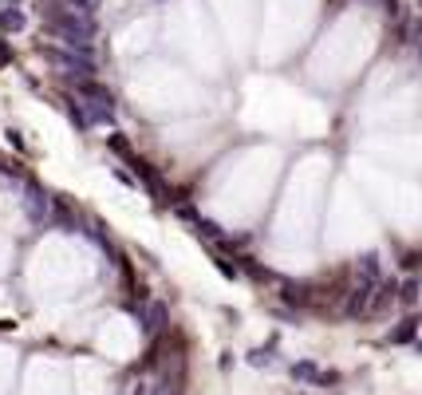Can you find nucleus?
Listing matches in <instances>:
<instances>
[{
  "label": "nucleus",
  "mask_w": 422,
  "mask_h": 395,
  "mask_svg": "<svg viewBox=\"0 0 422 395\" xmlns=\"http://www.w3.org/2000/svg\"><path fill=\"white\" fill-rule=\"evenodd\" d=\"M8 60H13V51H8L4 44H0V63H8Z\"/></svg>",
  "instance_id": "nucleus-21"
},
{
  "label": "nucleus",
  "mask_w": 422,
  "mask_h": 395,
  "mask_svg": "<svg viewBox=\"0 0 422 395\" xmlns=\"http://www.w3.org/2000/svg\"><path fill=\"white\" fill-rule=\"evenodd\" d=\"M48 32H51V36H60L72 51H91L95 20L83 16V13H72V8H67V13H56V8H51V13H48Z\"/></svg>",
  "instance_id": "nucleus-1"
},
{
  "label": "nucleus",
  "mask_w": 422,
  "mask_h": 395,
  "mask_svg": "<svg viewBox=\"0 0 422 395\" xmlns=\"http://www.w3.org/2000/svg\"><path fill=\"white\" fill-rule=\"evenodd\" d=\"M63 103H67V119H72L79 131H87V115H83V107H79V103H72V99H63Z\"/></svg>",
  "instance_id": "nucleus-12"
},
{
  "label": "nucleus",
  "mask_w": 422,
  "mask_h": 395,
  "mask_svg": "<svg viewBox=\"0 0 422 395\" xmlns=\"http://www.w3.org/2000/svg\"><path fill=\"white\" fill-rule=\"evenodd\" d=\"M75 91H79L87 103H107V107H115V95H111L103 83H95V79H79V83H75Z\"/></svg>",
  "instance_id": "nucleus-6"
},
{
  "label": "nucleus",
  "mask_w": 422,
  "mask_h": 395,
  "mask_svg": "<svg viewBox=\"0 0 422 395\" xmlns=\"http://www.w3.org/2000/svg\"><path fill=\"white\" fill-rule=\"evenodd\" d=\"M107 143H111V150H115V154H122V159H127V162L134 159V154H131V143H127V138H122V135H111Z\"/></svg>",
  "instance_id": "nucleus-13"
},
{
  "label": "nucleus",
  "mask_w": 422,
  "mask_h": 395,
  "mask_svg": "<svg viewBox=\"0 0 422 395\" xmlns=\"http://www.w3.org/2000/svg\"><path fill=\"white\" fill-rule=\"evenodd\" d=\"M419 316H410V321H403L398 328H391V344H410L414 336H419Z\"/></svg>",
  "instance_id": "nucleus-7"
},
{
  "label": "nucleus",
  "mask_w": 422,
  "mask_h": 395,
  "mask_svg": "<svg viewBox=\"0 0 422 395\" xmlns=\"http://www.w3.org/2000/svg\"><path fill=\"white\" fill-rule=\"evenodd\" d=\"M355 273H359V281H379V253H363L355 261Z\"/></svg>",
  "instance_id": "nucleus-8"
},
{
  "label": "nucleus",
  "mask_w": 422,
  "mask_h": 395,
  "mask_svg": "<svg viewBox=\"0 0 422 395\" xmlns=\"http://www.w3.org/2000/svg\"><path fill=\"white\" fill-rule=\"evenodd\" d=\"M83 115H87V127H95V123H111V119H115V107H107V103H87Z\"/></svg>",
  "instance_id": "nucleus-9"
},
{
  "label": "nucleus",
  "mask_w": 422,
  "mask_h": 395,
  "mask_svg": "<svg viewBox=\"0 0 422 395\" xmlns=\"http://www.w3.org/2000/svg\"><path fill=\"white\" fill-rule=\"evenodd\" d=\"M419 296H422V284L414 281V277H407V281L398 284V300H403L407 309H410V305H414V300H419Z\"/></svg>",
  "instance_id": "nucleus-11"
},
{
  "label": "nucleus",
  "mask_w": 422,
  "mask_h": 395,
  "mask_svg": "<svg viewBox=\"0 0 422 395\" xmlns=\"http://www.w3.org/2000/svg\"><path fill=\"white\" fill-rule=\"evenodd\" d=\"M166 324H170V309L162 300H150L146 312H143V328L146 332H166Z\"/></svg>",
  "instance_id": "nucleus-4"
},
{
  "label": "nucleus",
  "mask_w": 422,
  "mask_h": 395,
  "mask_svg": "<svg viewBox=\"0 0 422 395\" xmlns=\"http://www.w3.org/2000/svg\"><path fill=\"white\" fill-rule=\"evenodd\" d=\"M379 281H359L355 289L348 293V300H343V316H363L367 312V305H371V293Z\"/></svg>",
  "instance_id": "nucleus-3"
},
{
  "label": "nucleus",
  "mask_w": 422,
  "mask_h": 395,
  "mask_svg": "<svg viewBox=\"0 0 422 395\" xmlns=\"http://www.w3.org/2000/svg\"><path fill=\"white\" fill-rule=\"evenodd\" d=\"M292 376H296V380H316L320 371H316V364H296V368H292Z\"/></svg>",
  "instance_id": "nucleus-16"
},
{
  "label": "nucleus",
  "mask_w": 422,
  "mask_h": 395,
  "mask_svg": "<svg viewBox=\"0 0 422 395\" xmlns=\"http://www.w3.org/2000/svg\"><path fill=\"white\" fill-rule=\"evenodd\" d=\"M419 60H422V40H419Z\"/></svg>",
  "instance_id": "nucleus-22"
},
{
  "label": "nucleus",
  "mask_w": 422,
  "mask_h": 395,
  "mask_svg": "<svg viewBox=\"0 0 422 395\" xmlns=\"http://www.w3.org/2000/svg\"><path fill=\"white\" fill-rule=\"evenodd\" d=\"M24 213H28V218H32L36 225H44V222H48V213H51L48 190H40L36 182H28V190H24Z\"/></svg>",
  "instance_id": "nucleus-2"
},
{
  "label": "nucleus",
  "mask_w": 422,
  "mask_h": 395,
  "mask_svg": "<svg viewBox=\"0 0 422 395\" xmlns=\"http://www.w3.org/2000/svg\"><path fill=\"white\" fill-rule=\"evenodd\" d=\"M178 218H186V222L197 225V210H193V206H186V202H178Z\"/></svg>",
  "instance_id": "nucleus-18"
},
{
  "label": "nucleus",
  "mask_w": 422,
  "mask_h": 395,
  "mask_svg": "<svg viewBox=\"0 0 422 395\" xmlns=\"http://www.w3.org/2000/svg\"><path fill=\"white\" fill-rule=\"evenodd\" d=\"M245 273H249V277H257V281H273V273H268L265 265H257V261H249V257H245Z\"/></svg>",
  "instance_id": "nucleus-14"
},
{
  "label": "nucleus",
  "mask_w": 422,
  "mask_h": 395,
  "mask_svg": "<svg viewBox=\"0 0 422 395\" xmlns=\"http://www.w3.org/2000/svg\"><path fill=\"white\" fill-rule=\"evenodd\" d=\"M383 13H387V16H395V13H398V0H383Z\"/></svg>",
  "instance_id": "nucleus-20"
},
{
  "label": "nucleus",
  "mask_w": 422,
  "mask_h": 395,
  "mask_svg": "<svg viewBox=\"0 0 422 395\" xmlns=\"http://www.w3.org/2000/svg\"><path fill=\"white\" fill-rule=\"evenodd\" d=\"M197 234H202V237H218V241H221V225H218V222H205V218H197Z\"/></svg>",
  "instance_id": "nucleus-15"
},
{
  "label": "nucleus",
  "mask_w": 422,
  "mask_h": 395,
  "mask_svg": "<svg viewBox=\"0 0 422 395\" xmlns=\"http://www.w3.org/2000/svg\"><path fill=\"white\" fill-rule=\"evenodd\" d=\"M391 300H398V284H391V281L375 284V293H371V305H367V312H371V316H379V312L391 309Z\"/></svg>",
  "instance_id": "nucleus-5"
},
{
  "label": "nucleus",
  "mask_w": 422,
  "mask_h": 395,
  "mask_svg": "<svg viewBox=\"0 0 422 395\" xmlns=\"http://www.w3.org/2000/svg\"><path fill=\"white\" fill-rule=\"evenodd\" d=\"M218 269L225 273V277H237V269H233V265H229V261H225V257H218Z\"/></svg>",
  "instance_id": "nucleus-19"
},
{
  "label": "nucleus",
  "mask_w": 422,
  "mask_h": 395,
  "mask_svg": "<svg viewBox=\"0 0 422 395\" xmlns=\"http://www.w3.org/2000/svg\"><path fill=\"white\" fill-rule=\"evenodd\" d=\"M28 20H24V13H20V8H4V13H0V32H20V28H24Z\"/></svg>",
  "instance_id": "nucleus-10"
},
{
  "label": "nucleus",
  "mask_w": 422,
  "mask_h": 395,
  "mask_svg": "<svg viewBox=\"0 0 422 395\" xmlns=\"http://www.w3.org/2000/svg\"><path fill=\"white\" fill-rule=\"evenodd\" d=\"M8 4H16V0H8Z\"/></svg>",
  "instance_id": "nucleus-24"
},
{
  "label": "nucleus",
  "mask_w": 422,
  "mask_h": 395,
  "mask_svg": "<svg viewBox=\"0 0 422 395\" xmlns=\"http://www.w3.org/2000/svg\"><path fill=\"white\" fill-rule=\"evenodd\" d=\"M419 352H422V340H419Z\"/></svg>",
  "instance_id": "nucleus-23"
},
{
  "label": "nucleus",
  "mask_w": 422,
  "mask_h": 395,
  "mask_svg": "<svg viewBox=\"0 0 422 395\" xmlns=\"http://www.w3.org/2000/svg\"><path fill=\"white\" fill-rule=\"evenodd\" d=\"M268 360H273V356H268V348H257V352H249V364H257V368H265Z\"/></svg>",
  "instance_id": "nucleus-17"
}]
</instances>
